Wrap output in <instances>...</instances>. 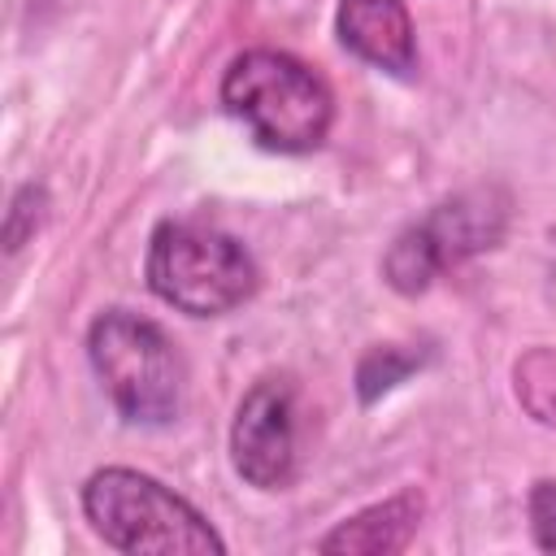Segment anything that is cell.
<instances>
[{
	"label": "cell",
	"instance_id": "6da1fadb",
	"mask_svg": "<svg viewBox=\"0 0 556 556\" xmlns=\"http://www.w3.org/2000/svg\"><path fill=\"white\" fill-rule=\"evenodd\" d=\"M222 104L269 152H317L334 126V96L326 78L291 52L252 48L222 74Z\"/></svg>",
	"mask_w": 556,
	"mask_h": 556
},
{
	"label": "cell",
	"instance_id": "7a4b0ae2",
	"mask_svg": "<svg viewBox=\"0 0 556 556\" xmlns=\"http://www.w3.org/2000/svg\"><path fill=\"white\" fill-rule=\"evenodd\" d=\"M143 274L152 295L187 317H222L261 287L252 252L230 230L200 217H165L148 239Z\"/></svg>",
	"mask_w": 556,
	"mask_h": 556
},
{
	"label": "cell",
	"instance_id": "3957f363",
	"mask_svg": "<svg viewBox=\"0 0 556 556\" xmlns=\"http://www.w3.org/2000/svg\"><path fill=\"white\" fill-rule=\"evenodd\" d=\"M83 513L91 530L126 556H222L226 552L222 534L204 521L200 508H191L165 482L126 465L96 469L83 482Z\"/></svg>",
	"mask_w": 556,
	"mask_h": 556
},
{
	"label": "cell",
	"instance_id": "277c9868",
	"mask_svg": "<svg viewBox=\"0 0 556 556\" xmlns=\"http://www.w3.org/2000/svg\"><path fill=\"white\" fill-rule=\"evenodd\" d=\"M87 356L113 408L130 426H169L182 413L187 365L178 343L143 313L109 308L87 330Z\"/></svg>",
	"mask_w": 556,
	"mask_h": 556
},
{
	"label": "cell",
	"instance_id": "5b68a950",
	"mask_svg": "<svg viewBox=\"0 0 556 556\" xmlns=\"http://www.w3.org/2000/svg\"><path fill=\"white\" fill-rule=\"evenodd\" d=\"M513 222V195L500 182L465 187L434 208H426L413 226H404L387 256H382V278L400 295H421L443 269H456L460 261L500 248Z\"/></svg>",
	"mask_w": 556,
	"mask_h": 556
},
{
	"label": "cell",
	"instance_id": "8992f818",
	"mask_svg": "<svg viewBox=\"0 0 556 556\" xmlns=\"http://www.w3.org/2000/svg\"><path fill=\"white\" fill-rule=\"evenodd\" d=\"M295 387L287 378H261L235 408L230 465L256 491H282L295 478Z\"/></svg>",
	"mask_w": 556,
	"mask_h": 556
},
{
	"label": "cell",
	"instance_id": "52a82bcc",
	"mask_svg": "<svg viewBox=\"0 0 556 556\" xmlns=\"http://www.w3.org/2000/svg\"><path fill=\"white\" fill-rule=\"evenodd\" d=\"M339 43L374 70L408 78L417 70V35L404 0H339Z\"/></svg>",
	"mask_w": 556,
	"mask_h": 556
},
{
	"label": "cell",
	"instance_id": "ba28073f",
	"mask_svg": "<svg viewBox=\"0 0 556 556\" xmlns=\"http://www.w3.org/2000/svg\"><path fill=\"white\" fill-rule=\"evenodd\" d=\"M421 513H426V500L417 491H395L391 500L369 504V508L352 513L348 521H339L317 543V552H330V556H391V552H404L408 539L421 526Z\"/></svg>",
	"mask_w": 556,
	"mask_h": 556
},
{
	"label": "cell",
	"instance_id": "9c48e42d",
	"mask_svg": "<svg viewBox=\"0 0 556 556\" xmlns=\"http://www.w3.org/2000/svg\"><path fill=\"white\" fill-rule=\"evenodd\" d=\"M513 391L539 426L556 430V348H530L513 365Z\"/></svg>",
	"mask_w": 556,
	"mask_h": 556
},
{
	"label": "cell",
	"instance_id": "30bf717a",
	"mask_svg": "<svg viewBox=\"0 0 556 556\" xmlns=\"http://www.w3.org/2000/svg\"><path fill=\"white\" fill-rule=\"evenodd\" d=\"M413 369H421V356L404 352L400 343H387V348H369L356 365V391H361V404H374L378 395H387L395 382H404Z\"/></svg>",
	"mask_w": 556,
	"mask_h": 556
},
{
	"label": "cell",
	"instance_id": "8fae6325",
	"mask_svg": "<svg viewBox=\"0 0 556 556\" xmlns=\"http://www.w3.org/2000/svg\"><path fill=\"white\" fill-rule=\"evenodd\" d=\"M43 213H48V191L35 182L17 187V195L9 200V213H4V252H17L43 226Z\"/></svg>",
	"mask_w": 556,
	"mask_h": 556
},
{
	"label": "cell",
	"instance_id": "7c38bea8",
	"mask_svg": "<svg viewBox=\"0 0 556 556\" xmlns=\"http://www.w3.org/2000/svg\"><path fill=\"white\" fill-rule=\"evenodd\" d=\"M526 513H530L534 543H539L543 552H556V482H552V478H539V482L530 486Z\"/></svg>",
	"mask_w": 556,
	"mask_h": 556
}]
</instances>
